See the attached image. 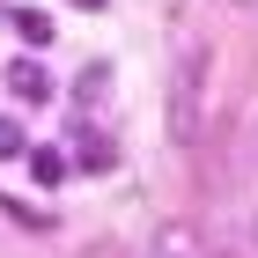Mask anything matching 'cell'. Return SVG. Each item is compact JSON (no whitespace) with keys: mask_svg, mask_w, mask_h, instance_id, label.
Masks as SVG:
<instances>
[{"mask_svg":"<svg viewBox=\"0 0 258 258\" xmlns=\"http://www.w3.org/2000/svg\"><path fill=\"white\" fill-rule=\"evenodd\" d=\"M199 74H207V52H192L177 67V81H170V140H184V148L199 140V89H207Z\"/></svg>","mask_w":258,"mask_h":258,"instance_id":"1","label":"cell"},{"mask_svg":"<svg viewBox=\"0 0 258 258\" xmlns=\"http://www.w3.org/2000/svg\"><path fill=\"white\" fill-rule=\"evenodd\" d=\"M148 258H221V251L207 243V229H199V221H162L155 243H148Z\"/></svg>","mask_w":258,"mask_h":258,"instance_id":"2","label":"cell"},{"mask_svg":"<svg viewBox=\"0 0 258 258\" xmlns=\"http://www.w3.org/2000/svg\"><path fill=\"white\" fill-rule=\"evenodd\" d=\"M81 148H74V162L81 170H111V162H118V140H111V125H81Z\"/></svg>","mask_w":258,"mask_h":258,"instance_id":"3","label":"cell"},{"mask_svg":"<svg viewBox=\"0 0 258 258\" xmlns=\"http://www.w3.org/2000/svg\"><path fill=\"white\" fill-rule=\"evenodd\" d=\"M8 89H15L22 103H44V96H52V74H44L37 59H15V67H8Z\"/></svg>","mask_w":258,"mask_h":258,"instance_id":"4","label":"cell"},{"mask_svg":"<svg viewBox=\"0 0 258 258\" xmlns=\"http://www.w3.org/2000/svg\"><path fill=\"white\" fill-rule=\"evenodd\" d=\"M30 177H37V184H59L67 177V155H59V148H30Z\"/></svg>","mask_w":258,"mask_h":258,"instance_id":"5","label":"cell"},{"mask_svg":"<svg viewBox=\"0 0 258 258\" xmlns=\"http://www.w3.org/2000/svg\"><path fill=\"white\" fill-rule=\"evenodd\" d=\"M8 22L22 30V44H44V37H52V15H44V8H15Z\"/></svg>","mask_w":258,"mask_h":258,"instance_id":"6","label":"cell"},{"mask_svg":"<svg viewBox=\"0 0 258 258\" xmlns=\"http://www.w3.org/2000/svg\"><path fill=\"white\" fill-rule=\"evenodd\" d=\"M103 89H111V67H89V74H81V89H74V96H81V103H103Z\"/></svg>","mask_w":258,"mask_h":258,"instance_id":"7","label":"cell"},{"mask_svg":"<svg viewBox=\"0 0 258 258\" xmlns=\"http://www.w3.org/2000/svg\"><path fill=\"white\" fill-rule=\"evenodd\" d=\"M22 140H30V133H22L15 118H0V162H8V155H22Z\"/></svg>","mask_w":258,"mask_h":258,"instance_id":"8","label":"cell"},{"mask_svg":"<svg viewBox=\"0 0 258 258\" xmlns=\"http://www.w3.org/2000/svg\"><path fill=\"white\" fill-rule=\"evenodd\" d=\"M243 8H258V0H243Z\"/></svg>","mask_w":258,"mask_h":258,"instance_id":"9","label":"cell"},{"mask_svg":"<svg viewBox=\"0 0 258 258\" xmlns=\"http://www.w3.org/2000/svg\"><path fill=\"white\" fill-rule=\"evenodd\" d=\"M103 258H118V251H103Z\"/></svg>","mask_w":258,"mask_h":258,"instance_id":"10","label":"cell"}]
</instances>
